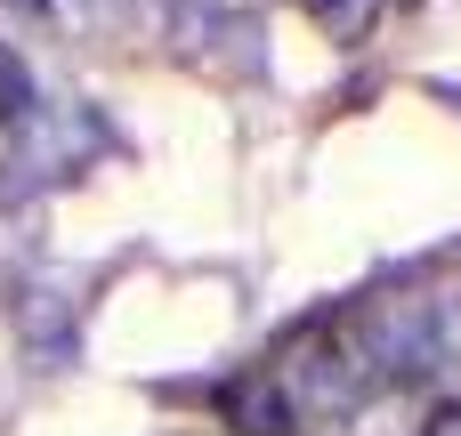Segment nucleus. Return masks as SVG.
Returning a JSON list of instances; mask_svg holds the SVG:
<instances>
[{
  "instance_id": "1",
  "label": "nucleus",
  "mask_w": 461,
  "mask_h": 436,
  "mask_svg": "<svg viewBox=\"0 0 461 436\" xmlns=\"http://www.w3.org/2000/svg\"><path fill=\"white\" fill-rule=\"evenodd\" d=\"M348 340H357V356L373 364V380H429V372L454 356L438 299H373Z\"/></svg>"
},
{
  "instance_id": "2",
  "label": "nucleus",
  "mask_w": 461,
  "mask_h": 436,
  "mask_svg": "<svg viewBox=\"0 0 461 436\" xmlns=\"http://www.w3.org/2000/svg\"><path fill=\"white\" fill-rule=\"evenodd\" d=\"M276 388L292 396V413H357L373 388V364L357 356V340H308V348H292Z\"/></svg>"
},
{
  "instance_id": "3",
  "label": "nucleus",
  "mask_w": 461,
  "mask_h": 436,
  "mask_svg": "<svg viewBox=\"0 0 461 436\" xmlns=\"http://www.w3.org/2000/svg\"><path fill=\"white\" fill-rule=\"evenodd\" d=\"M227 421H235L243 436H292V429H300V413H292V396H284L276 380L227 388Z\"/></svg>"
},
{
  "instance_id": "4",
  "label": "nucleus",
  "mask_w": 461,
  "mask_h": 436,
  "mask_svg": "<svg viewBox=\"0 0 461 436\" xmlns=\"http://www.w3.org/2000/svg\"><path fill=\"white\" fill-rule=\"evenodd\" d=\"M381 8H389V0H308V16H316L332 40H365V32L381 24Z\"/></svg>"
},
{
  "instance_id": "5",
  "label": "nucleus",
  "mask_w": 461,
  "mask_h": 436,
  "mask_svg": "<svg viewBox=\"0 0 461 436\" xmlns=\"http://www.w3.org/2000/svg\"><path fill=\"white\" fill-rule=\"evenodd\" d=\"M0 113H8V121H32V73H24L8 49H0Z\"/></svg>"
},
{
  "instance_id": "6",
  "label": "nucleus",
  "mask_w": 461,
  "mask_h": 436,
  "mask_svg": "<svg viewBox=\"0 0 461 436\" xmlns=\"http://www.w3.org/2000/svg\"><path fill=\"white\" fill-rule=\"evenodd\" d=\"M8 8H24L32 24H57V32H73V24L97 16V0H8Z\"/></svg>"
},
{
  "instance_id": "7",
  "label": "nucleus",
  "mask_w": 461,
  "mask_h": 436,
  "mask_svg": "<svg viewBox=\"0 0 461 436\" xmlns=\"http://www.w3.org/2000/svg\"><path fill=\"white\" fill-rule=\"evenodd\" d=\"M429 436H461V413H454V405H446V413L429 421Z\"/></svg>"
}]
</instances>
